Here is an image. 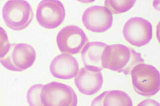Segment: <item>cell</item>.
I'll return each mask as SVG.
<instances>
[{
  "mask_svg": "<svg viewBox=\"0 0 160 106\" xmlns=\"http://www.w3.org/2000/svg\"><path fill=\"white\" fill-rule=\"evenodd\" d=\"M143 62L139 53L125 45H107L102 57L103 68L126 75L131 73L135 66Z\"/></svg>",
  "mask_w": 160,
  "mask_h": 106,
  "instance_id": "1",
  "label": "cell"
},
{
  "mask_svg": "<svg viewBox=\"0 0 160 106\" xmlns=\"http://www.w3.org/2000/svg\"><path fill=\"white\" fill-rule=\"evenodd\" d=\"M132 82L135 91L139 95L151 97L160 90V73L155 67L140 63L132 70Z\"/></svg>",
  "mask_w": 160,
  "mask_h": 106,
  "instance_id": "2",
  "label": "cell"
},
{
  "mask_svg": "<svg viewBox=\"0 0 160 106\" xmlns=\"http://www.w3.org/2000/svg\"><path fill=\"white\" fill-rule=\"evenodd\" d=\"M2 14L6 25L15 31L28 27L33 17L32 7L23 0L7 1L2 8Z\"/></svg>",
  "mask_w": 160,
  "mask_h": 106,
  "instance_id": "3",
  "label": "cell"
},
{
  "mask_svg": "<svg viewBox=\"0 0 160 106\" xmlns=\"http://www.w3.org/2000/svg\"><path fill=\"white\" fill-rule=\"evenodd\" d=\"M43 106H77L78 98L70 86L57 81L43 85L40 93Z\"/></svg>",
  "mask_w": 160,
  "mask_h": 106,
  "instance_id": "4",
  "label": "cell"
},
{
  "mask_svg": "<svg viewBox=\"0 0 160 106\" xmlns=\"http://www.w3.org/2000/svg\"><path fill=\"white\" fill-rule=\"evenodd\" d=\"M36 53L30 45L25 43L12 44L8 53L0 58L6 69L12 71H23L34 64Z\"/></svg>",
  "mask_w": 160,
  "mask_h": 106,
  "instance_id": "5",
  "label": "cell"
},
{
  "mask_svg": "<svg viewBox=\"0 0 160 106\" xmlns=\"http://www.w3.org/2000/svg\"><path fill=\"white\" fill-rule=\"evenodd\" d=\"M88 39L84 31L78 26L68 25L58 34L57 44L63 54H75L88 43Z\"/></svg>",
  "mask_w": 160,
  "mask_h": 106,
  "instance_id": "6",
  "label": "cell"
},
{
  "mask_svg": "<svg viewBox=\"0 0 160 106\" xmlns=\"http://www.w3.org/2000/svg\"><path fill=\"white\" fill-rule=\"evenodd\" d=\"M36 17L42 27L46 29L57 28L65 20L64 6L59 1H42L38 6Z\"/></svg>",
  "mask_w": 160,
  "mask_h": 106,
  "instance_id": "7",
  "label": "cell"
},
{
  "mask_svg": "<svg viewBox=\"0 0 160 106\" xmlns=\"http://www.w3.org/2000/svg\"><path fill=\"white\" fill-rule=\"evenodd\" d=\"M123 34L126 41L136 47L148 44L152 38V25L141 17H133L125 23Z\"/></svg>",
  "mask_w": 160,
  "mask_h": 106,
  "instance_id": "8",
  "label": "cell"
},
{
  "mask_svg": "<svg viewBox=\"0 0 160 106\" xmlns=\"http://www.w3.org/2000/svg\"><path fill=\"white\" fill-rule=\"evenodd\" d=\"M82 21L85 27L89 31L103 33L112 27L113 16L105 7L92 6L83 13Z\"/></svg>",
  "mask_w": 160,
  "mask_h": 106,
  "instance_id": "9",
  "label": "cell"
},
{
  "mask_svg": "<svg viewBox=\"0 0 160 106\" xmlns=\"http://www.w3.org/2000/svg\"><path fill=\"white\" fill-rule=\"evenodd\" d=\"M50 70L52 76L56 78L69 80L74 78L78 73L79 65L73 56L62 54L53 59Z\"/></svg>",
  "mask_w": 160,
  "mask_h": 106,
  "instance_id": "10",
  "label": "cell"
},
{
  "mask_svg": "<svg viewBox=\"0 0 160 106\" xmlns=\"http://www.w3.org/2000/svg\"><path fill=\"white\" fill-rule=\"evenodd\" d=\"M74 81L76 87L81 93L91 95L100 90L103 78L101 71L93 72L82 67L75 76Z\"/></svg>",
  "mask_w": 160,
  "mask_h": 106,
  "instance_id": "11",
  "label": "cell"
},
{
  "mask_svg": "<svg viewBox=\"0 0 160 106\" xmlns=\"http://www.w3.org/2000/svg\"><path fill=\"white\" fill-rule=\"evenodd\" d=\"M108 45L102 42H90L87 43L81 52L84 67L93 72H100L103 69L102 57Z\"/></svg>",
  "mask_w": 160,
  "mask_h": 106,
  "instance_id": "12",
  "label": "cell"
},
{
  "mask_svg": "<svg viewBox=\"0 0 160 106\" xmlns=\"http://www.w3.org/2000/svg\"><path fill=\"white\" fill-rule=\"evenodd\" d=\"M91 106H133L131 98L120 90L104 91L92 101Z\"/></svg>",
  "mask_w": 160,
  "mask_h": 106,
  "instance_id": "13",
  "label": "cell"
},
{
  "mask_svg": "<svg viewBox=\"0 0 160 106\" xmlns=\"http://www.w3.org/2000/svg\"><path fill=\"white\" fill-rule=\"evenodd\" d=\"M135 1H115L108 0L105 1L106 7L112 14H118L129 10L135 3Z\"/></svg>",
  "mask_w": 160,
  "mask_h": 106,
  "instance_id": "14",
  "label": "cell"
},
{
  "mask_svg": "<svg viewBox=\"0 0 160 106\" xmlns=\"http://www.w3.org/2000/svg\"><path fill=\"white\" fill-rule=\"evenodd\" d=\"M43 85L42 84H35L29 89L27 93L29 106H43L40 100V93Z\"/></svg>",
  "mask_w": 160,
  "mask_h": 106,
  "instance_id": "15",
  "label": "cell"
},
{
  "mask_svg": "<svg viewBox=\"0 0 160 106\" xmlns=\"http://www.w3.org/2000/svg\"><path fill=\"white\" fill-rule=\"evenodd\" d=\"M10 47L6 31L0 27V58H3L8 53Z\"/></svg>",
  "mask_w": 160,
  "mask_h": 106,
  "instance_id": "16",
  "label": "cell"
},
{
  "mask_svg": "<svg viewBox=\"0 0 160 106\" xmlns=\"http://www.w3.org/2000/svg\"><path fill=\"white\" fill-rule=\"evenodd\" d=\"M137 106H160V103L152 99H147L139 103Z\"/></svg>",
  "mask_w": 160,
  "mask_h": 106,
  "instance_id": "17",
  "label": "cell"
}]
</instances>
